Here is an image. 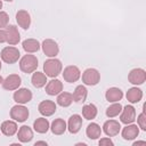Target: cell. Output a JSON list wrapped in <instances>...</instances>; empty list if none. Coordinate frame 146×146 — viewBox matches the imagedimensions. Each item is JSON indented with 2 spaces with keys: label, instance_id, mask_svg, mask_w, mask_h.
<instances>
[{
  "label": "cell",
  "instance_id": "74e56055",
  "mask_svg": "<svg viewBox=\"0 0 146 146\" xmlns=\"http://www.w3.org/2000/svg\"><path fill=\"white\" fill-rule=\"evenodd\" d=\"M2 82H3V79H2V76L0 75V84H2Z\"/></svg>",
  "mask_w": 146,
  "mask_h": 146
},
{
  "label": "cell",
  "instance_id": "603a6c76",
  "mask_svg": "<svg viewBox=\"0 0 146 146\" xmlns=\"http://www.w3.org/2000/svg\"><path fill=\"white\" fill-rule=\"evenodd\" d=\"M50 129H51L54 135H63L66 131L67 125H66V122L63 119H56V120L52 121Z\"/></svg>",
  "mask_w": 146,
  "mask_h": 146
},
{
  "label": "cell",
  "instance_id": "ac0fdd59",
  "mask_svg": "<svg viewBox=\"0 0 146 146\" xmlns=\"http://www.w3.org/2000/svg\"><path fill=\"white\" fill-rule=\"evenodd\" d=\"M63 90V83L58 79H52L46 84V92L50 96L58 95Z\"/></svg>",
  "mask_w": 146,
  "mask_h": 146
},
{
  "label": "cell",
  "instance_id": "8fae6325",
  "mask_svg": "<svg viewBox=\"0 0 146 146\" xmlns=\"http://www.w3.org/2000/svg\"><path fill=\"white\" fill-rule=\"evenodd\" d=\"M120 121L124 124L132 123L136 120V110L132 105H127L120 113Z\"/></svg>",
  "mask_w": 146,
  "mask_h": 146
},
{
  "label": "cell",
  "instance_id": "30bf717a",
  "mask_svg": "<svg viewBox=\"0 0 146 146\" xmlns=\"http://www.w3.org/2000/svg\"><path fill=\"white\" fill-rule=\"evenodd\" d=\"M21 83H22V79L18 74H10L3 80L2 87H3V89L11 91V90H17L19 88Z\"/></svg>",
  "mask_w": 146,
  "mask_h": 146
},
{
  "label": "cell",
  "instance_id": "6da1fadb",
  "mask_svg": "<svg viewBox=\"0 0 146 146\" xmlns=\"http://www.w3.org/2000/svg\"><path fill=\"white\" fill-rule=\"evenodd\" d=\"M62 68H63L62 62L57 58H49L43 64V71L46 75L50 78H56L57 75H59L62 72Z\"/></svg>",
  "mask_w": 146,
  "mask_h": 146
},
{
  "label": "cell",
  "instance_id": "8992f818",
  "mask_svg": "<svg viewBox=\"0 0 146 146\" xmlns=\"http://www.w3.org/2000/svg\"><path fill=\"white\" fill-rule=\"evenodd\" d=\"M41 47H42V50H43L44 55L48 56V57H50V58L56 57L58 55V52H59V47H58L57 42L55 40H52V39H46V40H43Z\"/></svg>",
  "mask_w": 146,
  "mask_h": 146
},
{
  "label": "cell",
  "instance_id": "836d02e7",
  "mask_svg": "<svg viewBox=\"0 0 146 146\" xmlns=\"http://www.w3.org/2000/svg\"><path fill=\"white\" fill-rule=\"evenodd\" d=\"M98 144H99L100 146H104V145H107V146H113V141H112L110 138H102V139L98 141Z\"/></svg>",
  "mask_w": 146,
  "mask_h": 146
},
{
  "label": "cell",
  "instance_id": "44dd1931",
  "mask_svg": "<svg viewBox=\"0 0 146 146\" xmlns=\"http://www.w3.org/2000/svg\"><path fill=\"white\" fill-rule=\"evenodd\" d=\"M17 138L21 143H29L33 138V131L29 125H23L19 128L17 132Z\"/></svg>",
  "mask_w": 146,
  "mask_h": 146
},
{
  "label": "cell",
  "instance_id": "f35d334b",
  "mask_svg": "<svg viewBox=\"0 0 146 146\" xmlns=\"http://www.w3.org/2000/svg\"><path fill=\"white\" fill-rule=\"evenodd\" d=\"M1 8H2V1L0 0V9H1Z\"/></svg>",
  "mask_w": 146,
  "mask_h": 146
},
{
  "label": "cell",
  "instance_id": "4dcf8cb0",
  "mask_svg": "<svg viewBox=\"0 0 146 146\" xmlns=\"http://www.w3.org/2000/svg\"><path fill=\"white\" fill-rule=\"evenodd\" d=\"M121 111H122V105L116 102V103L112 104V105L106 110V115H107L108 117H115V116H117V115L121 113Z\"/></svg>",
  "mask_w": 146,
  "mask_h": 146
},
{
  "label": "cell",
  "instance_id": "5bb4252c",
  "mask_svg": "<svg viewBox=\"0 0 146 146\" xmlns=\"http://www.w3.org/2000/svg\"><path fill=\"white\" fill-rule=\"evenodd\" d=\"M56 104L52 100H43L39 104V112L43 115V116H50L56 112Z\"/></svg>",
  "mask_w": 146,
  "mask_h": 146
},
{
  "label": "cell",
  "instance_id": "3957f363",
  "mask_svg": "<svg viewBox=\"0 0 146 146\" xmlns=\"http://www.w3.org/2000/svg\"><path fill=\"white\" fill-rule=\"evenodd\" d=\"M1 59L7 64H14L18 60L21 54L19 50L15 47H5L1 50Z\"/></svg>",
  "mask_w": 146,
  "mask_h": 146
},
{
  "label": "cell",
  "instance_id": "4fadbf2b",
  "mask_svg": "<svg viewBox=\"0 0 146 146\" xmlns=\"http://www.w3.org/2000/svg\"><path fill=\"white\" fill-rule=\"evenodd\" d=\"M103 130L104 132L108 136V137H113V136H116L120 130H121V125L119 123V121H115V120H108L104 123L103 125Z\"/></svg>",
  "mask_w": 146,
  "mask_h": 146
},
{
  "label": "cell",
  "instance_id": "8d00e7d4",
  "mask_svg": "<svg viewBox=\"0 0 146 146\" xmlns=\"http://www.w3.org/2000/svg\"><path fill=\"white\" fill-rule=\"evenodd\" d=\"M36 145H47V143H46V141H36V143H35V146H36Z\"/></svg>",
  "mask_w": 146,
  "mask_h": 146
},
{
  "label": "cell",
  "instance_id": "1f68e13d",
  "mask_svg": "<svg viewBox=\"0 0 146 146\" xmlns=\"http://www.w3.org/2000/svg\"><path fill=\"white\" fill-rule=\"evenodd\" d=\"M145 108H146V104L144 105V112L140 113L138 115L137 119V123H138V128H140L141 130L146 131V114H145Z\"/></svg>",
  "mask_w": 146,
  "mask_h": 146
},
{
  "label": "cell",
  "instance_id": "d590c367",
  "mask_svg": "<svg viewBox=\"0 0 146 146\" xmlns=\"http://www.w3.org/2000/svg\"><path fill=\"white\" fill-rule=\"evenodd\" d=\"M146 144V141H144V140H141V141H135L133 143V146H137V145H145Z\"/></svg>",
  "mask_w": 146,
  "mask_h": 146
},
{
  "label": "cell",
  "instance_id": "e575fe53",
  "mask_svg": "<svg viewBox=\"0 0 146 146\" xmlns=\"http://www.w3.org/2000/svg\"><path fill=\"white\" fill-rule=\"evenodd\" d=\"M6 42V32L5 30L0 29V43H3Z\"/></svg>",
  "mask_w": 146,
  "mask_h": 146
},
{
  "label": "cell",
  "instance_id": "f546056e",
  "mask_svg": "<svg viewBox=\"0 0 146 146\" xmlns=\"http://www.w3.org/2000/svg\"><path fill=\"white\" fill-rule=\"evenodd\" d=\"M73 102V97H72V94L70 92H59L58 94V97H57V104L62 107H67L72 104Z\"/></svg>",
  "mask_w": 146,
  "mask_h": 146
},
{
  "label": "cell",
  "instance_id": "d4e9b609",
  "mask_svg": "<svg viewBox=\"0 0 146 146\" xmlns=\"http://www.w3.org/2000/svg\"><path fill=\"white\" fill-rule=\"evenodd\" d=\"M86 135H87V137L90 138V139H97V138H99L100 135H102V129H100V127H99L97 123L91 122V123L87 127V129H86Z\"/></svg>",
  "mask_w": 146,
  "mask_h": 146
},
{
  "label": "cell",
  "instance_id": "60d3db41",
  "mask_svg": "<svg viewBox=\"0 0 146 146\" xmlns=\"http://www.w3.org/2000/svg\"><path fill=\"white\" fill-rule=\"evenodd\" d=\"M0 70H1V62H0Z\"/></svg>",
  "mask_w": 146,
  "mask_h": 146
},
{
  "label": "cell",
  "instance_id": "f1b7e54d",
  "mask_svg": "<svg viewBox=\"0 0 146 146\" xmlns=\"http://www.w3.org/2000/svg\"><path fill=\"white\" fill-rule=\"evenodd\" d=\"M97 107L94 105V104H87L82 107V115L84 119L87 120H92L97 116Z\"/></svg>",
  "mask_w": 146,
  "mask_h": 146
},
{
  "label": "cell",
  "instance_id": "5b68a950",
  "mask_svg": "<svg viewBox=\"0 0 146 146\" xmlns=\"http://www.w3.org/2000/svg\"><path fill=\"white\" fill-rule=\"evenodd\" d=\"M100 80V73L96 68H87L82 73V82L87 86H96Z\"/></svg>",
  "mask_w": 146,
  "mask_h": 146
},
{
  "label": "cell",
  "instance_id": "2e32d148",
  "mask_svg": "<svg viewBox=\"0 0 146 146\" xmlns=\"http://www.w3.org/2000/svg\"><path fill=\"white\" fill-rule=\"evenodd\" d=\"M82 127V117L79 114H73L67 122V129L71 133H78Z\"/></svg>",
  "mask_w": 146,
  "mask_h": 146
},
{
  "label": "cell",
  "instance_id": "ab89813d",
  "mask_svg": "<svg viewBox=\"0 0 146 146\" xmlns=\"http://www.w3.org/2000/svg\"><path fill=\"white\" fill-rule=\"evenodd\" d=\"M3 1H8V2H11L13 0H3Z\"/></svg>",
  "mask_w": 146,
  "mask_h": 146
},
{
  "label": "cell",
  "instance_id": "484cf974",
  "mask_svg": "<svg viewBox=\"0 0 146 146\" xmlns=\"http://www.w3.org/2000/svg\"><path fill=\"white\" fill-rule=\"evenodd\" d=\"M31 82L35 88H42L47 83V75L42 72H35L31 78Z\"/></svg>",
  "mask_w": 146,
  "mask_h": 146
},
{
  "label": "cell",
  "instance_id": "4316f807",
  "mask_svg": "<svg viewBox=\"0 0 146 146\" xmlns=\"http://www.w3.org/2000/svg\"><path fill=\"white\" fill-rule=\"evenodd\" d=\"M33 128L36 132L39 133H46L48 130H49V121L44 117H39L34 121L33 123Z\"/></svg>",
  "mask_w": 146,
  "mask_h": 146
},
{
  "label": "cell",
  "instance_id": "ba28073f",
  "mask_svg": "<svg viewBox=\"0 0 146 146\" xmlns=\"http://www.w3.org/2000/svg\"><path fill=\"white\" fill-rule=\"evenodd\" d=\"M128 80L130 83L139 86L143 84L146 81V72L143 68H133L130 71L129 75H128Z\"/></svg>",
  "mask_w": 146,
  "mask_h": 146
},
{
  "label": "cell",
  "instance_id": "277c9868",
  "mask_svg": "<svg viewBox=\"0 0 146 146\" xmlns=\"http://www.w3.org/2000/svg\"><path fill=\"white\" fill-rule=\"evenodd\" d=\"M29 110L23 106L22 104H18V105H15L11 107L10 110V117L17 122H24L27 120L29 117Z\"/></svg>",
  "mask_w": 146,
  "mask_h": 146
},
{
  "label": "cell",
  "instance_id": "cb8c5ba5",
  "mask_svg": "<svg viewBox=\"0 0 146 146\" xmlns=\"http://www.w3.org/2000/svg\"><path fill=\"white\" fill-rule=\"evenodd\" d=\"M88 96V90L86 89L84 86H78L73 94H72V97H73V100L75 103H81V102H84L86 98Z\"/></svg>",
  "mask_w": 146,
  "mask_h": 146
},
{
  "label": "cell",
  "instance_id": "83f0119b",
  "mask_svg": "<svg viewBox=\"0 0 146 146\" xmlns=\"http://www.w3.org/2000/svg\"><path fill=\"white\" fill-rule=\"evenodd\" d=\"M22 46L26 52H35L40 49V42L35 39H26L23 41Z\"/></svg>",
  "mask_w": 146,
  "mask_h": 146
},
{
  "label": "cell",
  "instance_id": "d6a6232c",
  "mask_svg": "<svg viewBox=\"0 0 146 146\" xmlns=\"http://www.w3.org/2000/svg\"><path fill=\"white\" fill-rule=\"evenodd\" d=\"M9 23V16L6 11H2L0 10V29H3V27H7Z\"/></svg>",
  "mask_w": 146,
  "mask_h": 146
},
{
  "label": "cell",
  "instance_id": "9a60e30c",
  "mask_svg": "<svg viewBox=\"0 0 146 146\" xmlns=\"http://www.w3.org/2000/svg\"><path fill=\"white\" fill-rule=\"evenodd\" d=\"M16 22H17V24H18L22 29L27 30V29L30 27V25H31V16H30V14H29L26 10H24V9L18 10L17 14H16Z\"/></svg>",
  "mask_w": 146,
  "mask_h": 146
},
{
  "label": "cell",
  "instance_id": "52a82bcc",
  "mask_svg": "<svg viewBox=\"0 0 146 146\" xmlns=\"http://www.w3.org/2000/svg\"><path fill=\"white\" fill-rule=\"evenodd\" d=\"M81 76V72L79 70L78 66H74V65H70V66H66L64 68V72H63V78L66 82H70V83H73L75 81H78Z\"/></svg>",
  "mask_w": 146,
  "mask_h": 146
},
{
  "label": "cell",
  "instance_id": "7402d4cb",
  "mask_svg": "<svg viewBox=\"0 0 146 146\" xmlns=\"http://www.w3.org/2000/svg\"><path fill=\"white\" fill-rule=\"evenodd\" d=\"M1 132L5 135V136H13L17 132V123L15 121H10V120H7V121H3L2 124H1Z\"/></svg>",
  "mask_w": 146,
  "mask_h": 146
},
{
  "label": "cell",
  "instance_id": "9c48e42d",
  "mask_svg": "<svg viewBox=\"0 0 146 146\" xmlns=\"http://www.w3.org/2000/svg\"><path fill=\"white\" fill-rule=\"evenodd\" d=\"M5 32H6V42L7 43H9L10 46H15L19 42L21 35H19L18 29L15 25H7Z\"/></svg>",
  "mask_w": 146,
  "mask_h": 146
},
{
  "label": "cell",
  "instance_id": "d6986e66",
  "mask_svg": "<svg viewBox=\"0 0 146 146\" xmlns=\"http://www.w3.org/2000/svg\"><path fill=\"white\" fill-rule=\"evenodd\" d=\"M122 97H123L122 90L119 89V88H116V87H112V88L107 89V91L105 94V98L110 103H116V102L121 100Z\"/></svg>",
  "mask_w": 146,
  "mask_h": 146
},
{
  "label": "cell",
  "instance_id": "7c38bea8",
  "mask_svg": "<svg viewBox=\"0 0 146 146\" xmlns=\"http://www.w3.org/2000/svg\"><path fill=\"white\" fill-rule=\"evenodd\" d=\"M31 99H32V92L27 88L17 89V91H15V94H14V100L17 104L23 105V104H26V103L31 102Z\"/></svg>",
  "mask_w": 146,
  "mask_h": 146
},
{
  "label": "cell",
  "instance_id": "7a4b0ae2",
  "mask_svg": "<svg viewBox=\"0 0 146 146\" xmlns=\"http://www.w3.org/2000/svg\"><path fill=\"white\" fill-rule=\"evenodd\" d=\"M38 67V58L34 55H25L19 60V68L24 73H33Z\"/></svg>",
  "mask_w": 146,
  "mask_h": 146
},
{
  "label": "cell",
  "instance_id": "ffe728a7",
  "mask_svg": "<svg viewBox=\"0 0 146 146\" xmlns=\"http://www.w3.org/2000/svg\"><path fill=\"white\" fill-rule=\"evenodd\" d=\"M125 97H127V100L129 103L136 104V103H138V102L141 100V98H143V91H141V89H139L137 87H132V88H130L127 91Z\"/></svg>",
  "mask_w": 146,
  "mask_h": 146
},
{
  "label": "cell",
  "instance_id": "e0dca14e",
  "mask_svg": "<svg viewBox=\"0 0 146 146\" xmlns=\"http://www.w3.org/2000/svg\"><path fill=\"white\" fill-rule=\"evenodd\" d=\"M138 135H139V128L137 127V124L129 123L122 130V137L125 140H132V139L137 138Z\"/></svg>",
  "mask_w": 146,
  "mask_h": 146
}]
</instances>
